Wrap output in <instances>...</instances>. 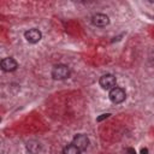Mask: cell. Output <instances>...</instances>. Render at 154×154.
Listing matches in <instances>:
<instances>
[{
  "mask_svg": "<svg viewBox=\"0 0 154 154\" xmlns=\"http://www.w3.org/2000/svg\"><path fill=\"white\" fill-rule=\"evenodd\" d=\"M70 75H71L70 68H69L68 65H64V64H58L52 70V77L54 78V79H58V81H62V79L69 78Z\"/></svg>",
  "mask_w": 154,
  "mask_h": 154,
  "instance_id": "6da1fadb",
  "label": "cell"
},
{
  "mask_svg": "<svg viewBox=\"0 0 154 154\" xmlns=\"http://www.w3.org/2000/svg\"><path fill=\"white\" fill-rule=\"evenodd\" d=\"M109 96L113 104H122L126 98V94H125V90L123 88H120V87H115L113 89L110 90Z\"/></svg>",
  "mask_w": 154,
  "mask_h": 154,
  "instance_id": "7a4b0ae2",
  "label": "cell"
},
{
  "mask_svg": "<svg viewBox=\"0 0 154 154\" xmlns=\"http://www.w3.org/2000/svg\"><path fill=\"white\" fill-rule=\"evenodd\" d=\"M100 85H101L102 89H106V90H111L116 87V83H117V79L116 77L111 75V73H107V75H104L99 81Z\"/></svg>",
  "mask_w": 154,
  "mask_h": 154,
  "instance_id": "3957f363",
  "label": "cell"
},
{
  "mask_svg": "<svg viewBox=\"0 0 154 154\" xmlns=\"http://www.w3.org/2000/svg\"><path fill=\"white\" fill-rule=\"evenodd\" d=\"M24 37H25L26 41L30 42V43H37L40 40L42 39V34L39 29L33 28V29H29L24 33Z\"/></svg>",
  "mask_w": 154,
  "mask_h": 154,
  "instance_id": "277c9868",
  "label": "cell"
},
{
  "mask_svg": "<svg viewBox=\"0 0 154 154\" xmlns=\"http://www.w3.org/2000/svg\"><path fill=\"white\" fill-rule=\"evenodd\" d=\"M72 143L76 147H78L81 151H85L89 147V138L85 135H83V134H78V135H76L73 137Z\"/></svg>",
  "mask_w": 154,
  "mask_h": 154,
  "instance_id": "5b68a950",
  "label": "cell"
},
{
  "mask_svg": "<svg viewBox=\"0 0 154 154\" xmlns=\"http://www.w3.org/2000/svg\"><path fill=\"white\" fill-rule=\"evenodd\" d=\"M92 23L95 26H100V28H104V26L110 24V18L109 16L104 15V13H96L92 17Z\"/></svg>",
  "mask_w": 154,
  "mask_h": 154,
  "instance_id": "8992f818",
  "label": "cell"
},
{
  "mask_svg": "<svg viewBox=\"0 0 154 154\" xmlns=\"http://www.w3.org/2000/svg\"><path fill=\"white\" fill-rule=\"evenodd\" d=\"M0 65H1V69L4 71H6V72H12V71H15L18 68V63L11 57L4 58L1 60V63H0Z\"/></svg>",
  "mask_w": 154,
  "mask_h": 154,
  "instance_id": "52a82bcc",
  "label": "cell"
},
{
  "mask_svg": "<svg viewBox=\"0 0 154 154\" xmlns=\"http://www.w3.org/2000/svg\"><path fill=\"white\" fill-rule=\"evenodd\" d=\"M26 149L30 154H37L40 151H41V145L36 141H30L26 145Z\"/></svg>",
  "mask_w": 154,
  "mask_h": 154,
  "instance_id": "ba28073f",
  "label": "cell"
},
{
  "mask_svg": "<svg viewBox=\"0 0 154 154\" xmlns=\"http://www.w3.org/2000/svg\"><path fill=\"white\" fill-rule=\"evenodd\" d=\"M81 149L78 148V147H76L75 145H68L66 147H64L63 149V154H81Z\"/></svg>",
  "mask_w": 154,
  "mask_h": 154,
  "instance_id": "9c48e42d",
  "label": "cell"
},
{
  "mask_svg": "<svg viewBox=\"0 0 154 154\" xmlns=\"http://www.w3.org/2000/svg\"><path fill=\"white\" fill-rule=\"evenodd\" d=\"M111 115H110V113H104V115H101V116H100V117H98V122H102V120L104 119H106V118H109Z\"/></svg>",
  "mask_w": 154,
  "mask_h": 154,
  "instance_id": "30bf717a",
  "label": "cell"
},
{
  "mask_svg": "<svg viewBox=\"0 0 154 154\" xmlns=\"http://www.w3.org/2000/svg\"><path fill=\"white\" fill-rule=\"evenodd\" d=\"M126 154H136V151L134 148H128L126 149Z\"/></svg>",
  "mask_w": 154,
  "mask_h": 154,
  "instance_id": "8fae6325",
  "label": "cell"
},
{
  "mask_svg": "<svg viewBox=\"0 0 154 154\" xmlns=\"http://www.w3.org/2000/svg\"><path fill=\"white\" fill-rule=\"evenodd\" d=\"M141 154H148V149H147V148H142L141 149Z\"/></svg>",
  "mask_w": 154,
  "mask_h": 154,
  "instance_id": "7c38bea8",
  "label": "cell"
}]
</instances>
